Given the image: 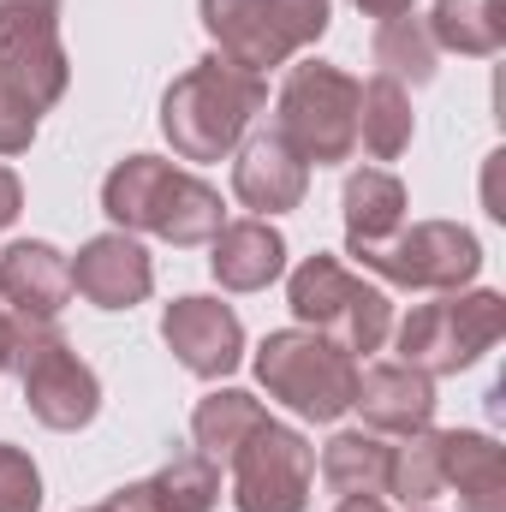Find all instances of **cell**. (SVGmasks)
<instances>
[{
  "label": "cell",
  "instance_id": "obj_7",
  "mask_svg": "<svg viewBox=\"0 0 506 512\" xmlns=\"http://www.w3.org/2000/svg\"><path fill=\"white\" fill-rule=\"evenodd\" d=\"M506 334V298L501 292H441L435 304H417L399 322V364L423 376H459L483 352H495Z\"/></svg>",
  "mask_w": 506,
  "mask_h": 512
},
{
  "label": "cell",
  "instance_id": "obj_28",
  "mask_svg": "<svg viewBox=\"0 0 506 512\" xmlns=\"http://www.w3.org/2000/svg\"><path fill=\"white\" fill-rule=\"evenodd\" d=\"M18 209H24V185H18V173H12V167H0V233L18 221Z\"/></svg>",
  "mask_w": 506,
  "mask_h": 512
},
{
  "label": "cell",
  "instance_id": "obj_12",
  "mask_svg": "<svg viewBox=\"0 0 506 512\" xmlns=\"http://www.w3.org/2000/svg\"><path fill=\"white\" fill-rule=\"evenodd\" d=\"M161 340H167V352H173L191 376H203V382L233 376L239 358H245V322L233 316V304L203 298V292L167 304V316H161Z\"/></svg>",
  "mask_w": 506,
  "mask_h": 512
},
{
  "label": "cell",
  "instance_id": "obj_27",
  "mask_svg": "<svg viewBox=\"0 0 506 512\" xmlns=\"http://www.w3.org/2000/svg\"><path fill=\"white\" fill-rule=\"evenodd\" d=\"M30 143H36V114L12 108V102L0 96V155H24Z\"/></svg>",
  "mask_w": 506,
  "mask_h": 512
},
{
  "label": "cell",
  "instance_id": "obj_6",
  "mask_svg": "<svg viewBox=\"0 0 506 512\" xmlns=\"http://www.w3.org/2000/svg\"><path fill=\"white\" fill-rule=\"evenodd\" d=\"M197 18L215 54L256 78L328 36V0H197Z\"/></svg>",
  "mask_w": 506,
  "mask_h": 512
},
{
  "label": "cell",
  "instance_id": "obj_2",
  "mask_svg": "<svg viewBox=\"0 0 506 512\" xmlns=\"http://www.w3.org/2000/svg\"><path fill=\"white\" fill-rule=\"evenodd\" d=\"M262 108H268V84L245 66L209 54V60H197L191 72H179L167 84L161 131H167L179 161H221L245 143V131Z\"/></svg>",
  "mask_w": 506,
  "mask_h": 512
},
{
  "label": "cell",
  "instance_id": "obj_33",
  "mask_svg": "<svg viewBox=\"0 0 506 512\" xmlns=\"http://www.w3.org/2000/svg\"><path fill=\"white\" fill-rule=\"evenodd\" d=\"M84 512H114V507H108V501H102V507H84Z\"/></svg>",
  "mask_w": 506,
  "mask_h": 512
},
{
  "label": "cell",
  "instance_id": "obj_23",
  "mask_svg": "<svg viewBox=\"0 0 506 512\" xmlns=\"http://www.w3.org/2000/svg\"><path fill=\"white\" fill-rule=\"evenodd\" d=\"M370 60H376L381 78H393L399 90H423V84H435V60H441V48H435L429 24L405 12V18H387V24L376 30Z\"/></svg>",
  "mask_w": 506,
  "mask_h": 512
},
{
  "label": "cell",
  "instance_id": "obj_19",
  "mask_svg": "<svg viewBox=\"0 0 506 512\" xmlns=\"http://www.w3.org/2000/svg\"><path fill=\"white\" fill-rule=\"evenodd\" d=\"M405 227V185L387 167H364L346 179V251H370L387 245Z\"/></svg>",
  "mask_w": 506,
  "mask_h": 512
},
{
  "label": "cell",
  "instance_id": "obj_29",
  "mask_svg": "<svg viewBox=\"0 0 506 512\" xmlns=\"http://www.w3.org/2000/svg\"><path fill=\"white\" fill-rule=\"evenodd\" d=\"M108 507H114V512H167L161 501H155V489H149V483H126Z\"/></svg>",
  "mask_w": 506,
  "mask_h": 512
},
{
  "label": "cell",
  "instance_id": "obj_26",
  "mask_svg": "<svg viewBox=\"0 0 506 512\" xmlns=\"http://www.w3.org/2000/svg\"><path fill=\"white\" fill-rule=\"evenodd\" d=\"M0 512H42V471L12 441H0Z\"/></svg>",
  "mask_w": 506,
  "mask_h": 512
},
{
  "label": "cell",
  "instance_id": "obj_32",
  "mask_svg": "<svg viewBox=\"0 0 506 512\" xmlns=\"http://www.w3.org/2000/svg\"><path fill=\"white\" fill-rule=\"evenodd\" d=\"M12 352H18V316L0 304V370H12Z\"/></svg>",
  "mask_w": 506,
  "mask_h": 512
},
{
  "label": "cell",
  "instance_id": "obj_5",
  "mask_svg": "<svg viewBox=\"0 0 506 512\" xmlns=\"http://www.w3.org/2000/svg\"><path fill=\"white\" fill-rule=\"evenodd\" d=\"M256 382L304 423H340L358 399V358L310 328H280L256 346Z\"/></svg>",
  "mask_w": 506,
  "mask_h": 512
},
{
  "label": "cell",
  "instance_id": "obj_15",
  "mask_svg": "<svg viewBox=\"0 0 506 512\" xmlns=\"http://www.w3.org/2000/svg\"><path fill=\"white\" fill-rule=\"evenodd\" d=\"M352 405L364 411V429H376V435H393V441L423 435V429H435V376H423L411 364H376L358 376Z\"/></svg>",
  "mask_w": 506,
  "mask_h": 512
},
{
  "label": "cell",
  "instance_id": "obj_21",
  "mask_svg": "<svg viewBox=\"0 0 506 512\" xmlns=\"http://www.w3.org/2000/svg\"><path fill=\"white\" fill-rule=\"evenodd\" d=\"M256 423H268V411H262L256 393H245V387H215V393H203L197 411H191V441H197L203 459L227 465Z\"/></svg>",
  "mask_w": 506,
  "mask_h": 512
},
{
  "label": "cell",
  "instance_id": "obj_4",
  "mask_svg": "<svg viewBox=\"0 0 506 512\" xmlns=\"http://www.w3.org/2000/svg\"><path fill=\"white\" fill-rule=\"evenodd\" d=\"M286 304H292V316H298L310 334L334 340V346L352 352V358L381 352V340L393 334V298H387L381 286H370L364 274H352L340 256H328V251L304 256V262L292 268Z\"/></svg>",
  "mask_w": 506,
  "mask_h": 512
},
{
  "label": "cell",
  "instance_id": "obj_24",
  "mask_svg": "<svg viewBox=\"0 0 506 512\" xmlns=\"http://www.w3.org/2000/svg\"><path fill=\"white\" fill-rule=\"evenodd\" d=\"M411 90H399L393 78H370L364 84V102H358V143L376 155V161H393V155H405L411 149Z\"/></svg>",
  "mask_w": 506,
  "mask_h": 512
},
{
  "label": "cell",
  "instance_id": "obj_18",
  "mask_svg": "<svg viewBox=\"0 0 506 512\" xmlns=\"http://www.w3.org/2000/svg\"><path fill=\"white\" fill-rule=\"evenodd\" d=\"M209 268L227 292H262L286 274V239L268 227V221H227L215 239H209Z\"/></svg>",
  "mask_w": 506,
  "mask_h": 512
},
{
  "label": "cell",
  "instance_id": "obj_13",
  "mask_svg": "<svg viewBox=\"0 0 506 512\" xmlns=\"http://www.w3.org/2000/svg\"><path fill=\"white\" fill-rule=\"evenodd\" d=\"M0 298L18 322L48 328V322H60V310L72 298V262L42 239H18L0 251Z\"/></svg>",
  "mask_w": 506,
  "mask_h": 512
},
{
  "label": "cell",
  "instance_id": "obj_25",
  "mask_svg": "<svg viewBox=\"0 0 506 512\" xmlns=\"http://www.w3.org/2000/svg\"><path fill=\"white\" fill-rule=\"evenodd\" d=\"M143 483L155 489V501L167 512H215L221 507V465L203 459V453H179V459H167Z\"/></svg>",
  "mask_w": 506,
  "mask_h": 512
},
{
  "label": "cell",
  "instance_id": "obj_31",
  "mask_svg": "<svg viewBox=\"0 0 506 512\" xmlns=\"http://www.w3.org/2000/svg\"><path fill=\"white\" fill-rule=\"evenodd\" d=\"M352 6H358L364 18H381V24H387V18H405L417 0H352Z\"/></svg>",
  "mask_w": 506,
  "mask_h": 512
},
{
  "label": "cell",
  "instance_id": "obj_9",
  "mask_svg": "<svg viewBox=\"0 0 506 512\" xmlns=\"http://www.w3.org/2000/svg\"><path fill=\"white\" fill-rule=\"evenodd\" d=\"M12 370H18V387H24V405L42 429H84L96 423L102 411V382L96 370L72 352V340L48 322V328H30L18 322V352H12Z\"/></svg>",
  "mask_w": 506,
  "mask_h": 512
},
{
  "label": "cell",
  "instance_id": "obj_30",
  "mask_svg": "<svg viewBox=\"0 0 506 512\" xmlns=\"http://www.w3.org/2000/svg\"><path fill=\"white\" fill-rule=\"evenodd\" d=\"M334 512H435V507H393L381 495H352V501H340Z\"/></svg>",
  "mask_w": 506,
  "mask_h": 512
},
{
  "label": "cell",
  "instance_id": "obj_16",
  "mask_svg": "<svg viewBox=\"0 0 506 512\" xmlns=\"http://www.w3.org/2000/svg\"><path fill=\"white\" fill-rule=\"evenodd\" d=\"M304 191H310V167H304L274 131H256L251 143H239V161H233V197H239L245 209H256V221L298 209Z\"/></svg>",
  "mask_w": 506,
  "mask_h": 512
},
{
  "label": "cell",
  "instance_id": "obj_1",
  "mask_svg": "<svg viewBox=\"0 0 506 512\" xmlns=\"http://www.w3.org/2000/svg\"><path fill=\"white\" fill-rule=\"evenodd\" d=\"M102 209L120 233H155L179 251L209 245L227 227V203L215 185H203L197 173L161 161V155H126L108 179H102Z\"/></svg>",
  "mask_w": 506,
  "mask_h": 512
},
{
  "label": "cell",
  "instance_id": "obj_10",
  "mask_svg": "<svg viewBox=\"0 0 506 512\" xmlns=\"http://www.w3.org/2000/svg\"><path fill=\"white\" fill-rule=\"evenodd\" d=\"M233 471V507L239 512H304L316 483V447L292 423H256L227 459Z\"/></svg>",
  "mask_w": 506,
  "mask_h": 512
},
{
  "label": "cell",
  "instance_id": "obj_8",
  "mask_svg": "<svg viewBox=\"0 0 506 512\" xmlns=\"http://www.w3.org/2000/svg\"><path fill=\"white\" fill-rule=\"evenodd\" d=\"M72 84L60 42V0H0V96L24 114H48Z\"/></svg>",
  "mask_w": 506,
  "mask_h": 512
},
{
  "label": "cell",
  "instance_id": "obj_11",
  "mask_svg": "<svg viewBox=\"0 0 506 512\" xmlns=\"http://www.w3.org/2000/svg\"><path fill=\"white\" fill-rule=\"evenodd\" d=\"M358 262L411 292H465L483 268V245L459 221H417V227H399L387 245L358 251Z\"/></svg>",
  "mask_w": 506,
  "mask_h": 512
},
{
  "label": "cell",
  "instance_id": "obj_20",
  "mask_svg": "<svg viewBox=\"0 0 506 512\" xmlns=\"http://www.w3.org/2000/svg\"><path fill=\"white\" fill-rule=\"evenodd\" d=\"M387 471H393V441L376 429H340L322 447V483L352 501V495H381L387 501Z\"/></svg>",
  "mask_w": 506,
  "mask_h": 512
},
{
  "label": "cell",
  "instance_id": "obj_17",
  "mask_svg": "<svg viewBox=\"0 0 506 512\" xmlns=\"http://www.w3.org/2000/svg\"><path fill=\"white\" fill-rule=\"evenodd\" d=\"M441 441V495H459V512H506V453L477 429H435Z\"/></svg>",
  "mask_w": 506,
  "mask_h": 512
},
{
  "label": "cell",
  "instance_id": "obj_14",
  "mask_svg": "<svg viewBox=\"0 0 506 512\" xmlns=\"http://www.w3.org/2000/svg\"><path fill=\"white\" fill-rule=\"evenodd\" d=\"M149 286H155V262L131 233H102L72 262V292L90 298L96 310H131L149 298Z\"/></svg>",
  "mask_w": 506,
  "mask_h": 512
},
{
  "label": "cell",
  "instance_id": "obj_3",
  "mask_svg": "<svg viewBox=\"0 0 506 512\" xmlns=\"http://www.w3.org/2000/svg\"><path fill=\"white\" fill-rule=\"evenodd\" d=\"M358 102L364 84L328 60H304L286 72L280 102H274V137L310 167H340L358 155Z\"/></svg>",
  "mask_w": 506,
  "mask_h": 512
},
{
  "label": "cell",
  "instance_id": "obj_22",
  "mask_svg": "<svg viewBox=\"0 0 506 512\" xmlns=\"http://www.w3.org/2000/svg\"><path fill=\"white\" fill-rule=\"evenodd\" d=\"M423 24H429L435 48H447V54L489 60L506 48V0H435V12Z\"/></svg>",
  "mask_w": 506,
  "mask_h": 512
}]
</instances>
